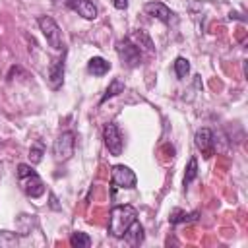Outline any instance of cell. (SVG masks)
Segmentation results:
<instances>
[{"mask_svg":"<svg viewBox=\"0 0 248 248\" xmlns=\"http://www.w3.org/2000/svg\"><path fill=\"white\" fill-rule=\"evenodd\" d=\"M41 159H43V147L41 145H33L29 149V161L33 165H37V163H41Z\"/></svg>","mask_w":248,"mask_h":248,"instance_id":"cell-20","label":"cell"},{"mask_svg":"<svg viewBox=\"0 0 248 248\" xmlns=\"http://www.w3.org/2000/svg\"><path fill=\"white\" fill-rule=\"evenodd\" d=\"M17 236L14 232H8V231H0V248H12V246H17Z\"/></svg>","mask_w":248,"mask_h":248,"instance_id":"cell-19","label":"cell"},{"mask_svg":"<svg viewBox=\"0 0 248 248\" xmlns=\"http://www.w3.org/2000/svg\"><path fill=\"white\" fill-rule=\"evenodd\" d=\"M198 217V213H186V211H182V209H174L172 213H170V225H178V223H188V221H194Z\"/></svg>","mask_w":248,"mask_h":248,"instance_id":"cell-15","label":"cell"},{"mask_svg":"<svg viewBox=\"0 0 248 248\" xmlns=\"http://www.w3.org/2000/svg\"><path fill=\"white\" fill-rule=\"evenodd\" d=\"M70 10H74L78 16L85 19H95L97 17V6L91 0H64Z\"/></svg>","mask_w":248,"mask_h":248,"instance_id":"cell-9","label":"cell"},{"mask_svg":"<svg viewBox=\"0 0 248 248\" xmlns=\"http://www.w3.org/2000/svg\"><path fill=\"white\" fill-rule=\"evenodd\" d=\"M198 176V161H196V157H192L190 161H188V167H186V174H184V186H188L194 178Z\"/></svg>","mask_w":248,"mask_h":248,"instance_id":"cell-18","label":"cell"},{"mask_svg":"<svg viewBox=\"0 0 248 248\" xmlns=\"http://www.w3.org/2000/svg\"><path fill=\"white\" fill-rule=\"evenodd\" d=\"M70 244H72L74 248H87V246L91 244V238H89L85 232L76 231V232H72V236H70Z\"/></svg>","mask_w":248,"mask_h":248,"instance_id":"cell-16","label":"cell"},{"mask_svg":"<svg viewBox=\"0 0 248 248\" xmlns=\"http://www.w3.org/2000/svg\"><path fill=\"white\" fill-rule=\"evenodd\" d=\"M194 141H196V147L205 155V157H211L213 155V145H215V136L209 128H202L196 132L194 136Z\"/></svg>","mask_w":248,"mask_h":248,"instance_id":"cell-8","label":"cell"},{"mask_svg":"<svg viewBox=\"0 0 248 248\" xmlns=\"http://www.w3.org/2000/svg\"><path fill=\"white\" fill-rule=\"evenodd\" d=\"M17 180H19V186L23 188V192L29 196V198H41L45 194V184L41 180V176L25 163H21L17 167Z\"/></svg>","mask_w":248,"mask_h":248,"instance_id":"cell-2","label":"cell"},{"mask_svg":"<svg viewBox=\"0 0 248 248\" xmlns=\"http://www.w3.org/2000/svg\"><path fill=\"white\" fill-rule=\"evenodd\" d=\"M74 147H76V134L66 130L62 132L54 145H52V153H54V159L56 161H68L72 155H74Z\"/></svg>","mask_w":248,"mask_h":248,"instance_id":"cell-4","label":"cell"},{"mask_svg":"<svg viewBox=\"0 0 248 248\" xmlns=\"http://www.w3.org/2000/svg\"><path fill=\"white\" fill-rule=\"evenodd\" d=\"M62 81H64V56L54 60L48 66V83H50V87L58 89V87H62Z\"/></svg>","mask_w":248,"mask_h":248,"instance_id":"cell-11","label":"cell"},{"mask_svg":"<svg viewBox=\"0 0 248 248\" xmlns=\"http://www.w3.org/2000/svg\"><path fill=\"white\" fill-rule=\"evenodd\" d=\"M112 4H114V8H116V10H126L128 0H112Z\"/></svg>","mask_w":248,"mask_h":248,"instance_id":"cell-21","label":"cell"},{"mask_svg":"<svg viewBox=\"0 0 248 248\" xmlns=\"http://www.w3.org/2000/svg\"><path fill=\"white\" fill-rule=\"evenodd\" d=\"M103 140H105V145H107V149L110 151V155H114V157H118L120 153H122V149H124V140H122V134H120V130H118V126L116 124H107L105 128H103Z\"/></svg>","mask_w":248,"mask_h":248,"instance_id":"cell-6","label":"cell"},{"mask_svg":"<svg viewBox=\"0 0 248 248\" xmlns=\"http://www.w3.org/2000/svg\"><path fill=\"white\" fill-rule=\"evenodd\" d=\"M174 72H176V78H178V79L186 78L188 72H190V62H188L184 56H178V58L174 60Z\"/></svg>","mask_w":248,"mask_h":248,"instance_id":"cell-17","label":"cell"},{"mask_svg":"<svg viewBox=\"0 0 248 248\" xmlns=\"http://www.w3.org/2000/svg\"><path fill=\"white\" fill-rule=\"evenodd\" d=\"M112 184L118 188H134L136 186V174L126 165H114L112 167Z\"/></svg>","mask_w":248,"mask_h":248,"instance_id":"cell-7","label":"cell"},{"mask_svg":"<svg viewBox=\"0 0 248 248\" xmlns=\"http://www.w3.org/2000/svg\"><path fill=\"white\" fill-rule=\"evenodd\" d=\"M136 217H138V211L132 205H116V207H112L110 217H108V232L114 238H122L126 229L132 225V221H136Z\"/></svg>","mask_w":248,"mask_h":248,"instance_id":"cell-1","label":"cell"},{"mask_svg":"<svg viewBox=\"0 0 248 248\" xmlns=\"http://www.w3.org/2000/svg\"><path fill=\"white\" fill-rule=\"evenodd\" d=\"M122 238H124L130 246H140V244L143 242V227L138 223V219L132 221V225L126 229V232H124Z\"/></svg>","mask_w":248,"mask_h":248,"instance_id":"cell-12","label":"cell"},{"mask_svg":"<svg viewBox=\"0 0 248 248\" xmlns=\"http://www.w3.org/2000/svg\"><path fill=\"white\" fill-rule=\"evenodd\" d=\"M118 93H124V83H122L118 78H114V79L110 81V85L107 87V91H105L101 103H105L107 99H110V97H114V95H118Z\"/></svg>","mask_w":248,"mask_h":248,"instance_id":"cell-14","label":"cell"},{"mask_svg":"<svg viewBox=\"0 0 248 248\" xmlns=\"http://www.w3.org/2000/svg\"><path fill=\"white\" fill-rule=\"evenodd\" d=\"M116 52L122 60V64H126L128 68H136L141 62V52L140 48L130 41V39H122L116 43Z\"/></svg>","mask_w":248,"mask_h":248,"instance_id":"cell-5","label":"cell"},{"mask_svg":"<svg viewBox=\"0 0 248 248\" xmlns=\"http://www.w3.org/2000/svg\"><path fill=\"white\" fill-rule=\"evenodd\" d=\"M108 70H110V62H107V60L101 58V56H93V58L87 62V72L93 74V76H97V78L105 76Z\"/></svg>","mask_w":248,"mask_h":248,"instance_id":"cell-13","label":"cell"},{"mask_svg":"<svg viewBox=\"0 0 248 248\" xmlns=\"http://www.w3.org/2000/svg\"><path fill=\"white\" fill-rule=\"evenodd\" d=\"M39 27H41V31H43V35H45L46 43H48L54 50H62V48H64L62 31H60L58 23H56L52 17H48V16L39 17Z\"/></svg>","mask_w":248,"mask_h":248,"instance_id":"cell-3","label":"cell"},{"mask_svg":"<svg viewBox=\"0 0 248 248\" xmlns=\"http://www.w3.org/2000/svg\"><path fill=\"white\" fill-rule=\"evenodd\" d=\"M145 14L155 17V19H159V21H163V23H170V19L174 16L163 2H147L145 4Z\"/></svg>","mask_w":248,"mask_h":248,"instance_id":"cell-10","label":"cell"}]
</instances>
